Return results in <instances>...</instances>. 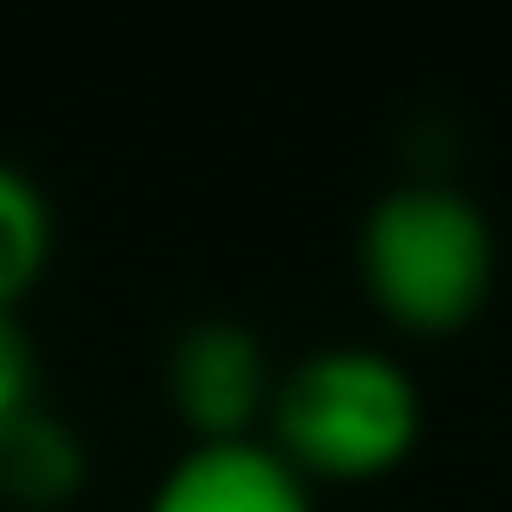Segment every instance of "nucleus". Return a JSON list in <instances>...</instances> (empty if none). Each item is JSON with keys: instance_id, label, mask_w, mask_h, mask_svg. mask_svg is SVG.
Listing matches in <instances>:
<instances>
[{"instance_id": "f257e3e1", "label": "nucleus", "mask_w": 512, "mask_h": 512, "mask_svg": "<svg viewBox=\"0 0 512 512\" xmlns=\"http://www.w3.org/2000/svg\"><path fill=\"white\" fill-rule=\"evenodd\" d=\"M266 440L308 482L386 476L422 440V386L392 350L320 344L278 368Z\"/></svg>"}, {"instance_id": "f03ea898", "label": "nucleus", "mask_w": 512, "mask_h": 512, "mask_svg": "<svg viewBox=\"0 0 512 512\" xmlns=\"http://www.w3.org/2000/svg\"><path fill=\"white\" fill-rule=\"evenodd\" d=\"M356 260L386 320L404 332H458L494 290V223L464 187L416 175L368 205Z\"/></svg>"}, {"instance_id": "7ed1b4c3", "label": "nucleus", "mask_w": 512, "mask_h": 512, "mask_svg": "<svg viewBox=\"0 0 512 512\" xmlns=\"http://www.w3.org/2000/svg\"><path fill=\"white\" fill-rule=\"evenodd\" d=\"M163 386L193 440H241L253 434V422H266L278 368L247 320L205 314L175 332L163 356Z\"/></svg>"}, {"instance_id": "20e7f679", "label": "nucleus", "mask_w": 512, "mask_h": 512, "mask_svg": "<svg viewBox=\"0 0 512 512\" xmlns=\"http://www.w3.org/2000/svg\"><path fill=\"white\" fill-rule=\"evenodd\" d=\"M145 512H314V482L266 440H187Z\"/></svg>"}, {"instance_id": "39448f33", "label": "nucleus", "mask_w": 512, "mask_h": 512, "mask_svg": "<svg viewBox=\"0 0 512 512\" xmlns=\"http://www.w3.org/2000/svg\"><path fill=\"white\" fill-rule=\"evenodd\" d=\"M85 476H91V446L61 410L31 398L13 416H0V500L25 512L61 506L85 488Z\"/></svg>"}, {"instance_id": "423d86ee", "label": "nucleus", "mask_w": 512, "mask_h": 512, "mask_svg": "<svg viewBox=\"0 0 512 512\" xmlns=\"http://www.w3.org/2000/svg\"><path fill=\"white\" fill-rule=\"evenodd\" d=\"M55 253V211L37 175L0 157V308H19V296L43 278Z\"/></svg>"}, {"instance_id": "0eeeda50", "label": "nucleus", "mask_w": 512, "mask_h": 512, "mask_svg": "<svg viewBox=\"0 0 512 512\" xmlns=\"http://www.w3.org/2000/svg\"><path fill=\"white\" fill-rule=\"evenodd\" d=\"M31 398H37V350L25 338L19 314L0 308V416H13Z\"/></svg>"}]
</instances>
